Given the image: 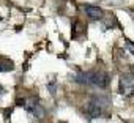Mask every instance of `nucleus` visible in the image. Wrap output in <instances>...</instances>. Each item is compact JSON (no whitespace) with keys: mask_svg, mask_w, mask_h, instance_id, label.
I'll list each match as a JSON object with an SVG mask.
<instances>
[{"mask_svg":"<svg viewBox=\"0 0 134 123\" xmlns=\"http://www.w3.org/2000/svg\"><path fill=\"white\" fill-rule=\"evenodd\" d=\"M74 79L81 84H87V85H93V87H99V88H104L109 85V76L103 71H88Z\"/></svg>","mask_w":134,"mask_h":123,"instance_id":"nucleus-1","label":"nucleus"},{"mask_svg":"<svg viewBox=\"0 0 134 123\" xmlns=\"http://www.w3.org/2000/svg\"><path fill=\"white\" fill-rule=\"evenodd\" d=\"M84 10H85V14H87L92 21L103 19V10H101V8L93 7V5H85V7H84Z\"/></svg>","mask_w":134,"mask_h":123,"instance_id":"nucleus-4","label":"nucleus"},{"mask_svg":"<svg viewBox=\"0 0 134 123\" xmlns=\"http://www.w3.org/2000/svg\"><path fill=\"white\" fill-rule=\"evenodd\" d=\"M120 93L126 98L134 95V74H123L120 77Z\"/></svg>","mask_w":134,"mask_h":123,"instance_id":"nucleus-3","label":"nucleus"},{"mask_svg":"<svg viewBox=\"0 0 134 123\" xmlns=\"http://www.w3.org/2000/svg\"><path fill=\"white\" fill-rule=\"evenodd\" d=\"M10 70H13V65H11V63H0V73L10 71Z\"/></svg>","mask_w":134,"mask_h":123,"instance_id":"nucleus-5","label":"nucleus"},{"mask_svg":"<svg viewBox=\"0 0 134 123\" xmlns=\"http://www.w3.org/2000/svg\"><path fill=\"white\" fill-rule=\"evenodd\" d=\"M60 123H63V121H60Z\"/></svg>","mask_w":134,"mask_h":123,"instance_id":"nucleus-8","label":"nucleus"},{"mask_svg":"<svg viewBox=\"0 0 134 123\" xmlns=\"http://www.w3.org/2000/svg\"><path fill=\"white\" fill-rule=\"evenodd\" d=\"M107 104V99L106 98H93L88 104H87V114L92 117V118H98L103 115L104 112V107Z\"/></svg>","mask_w":134,"mask_h":123,"instance_id":"nucleus-2","label":"nucleus"},{"mask_svg":"<svg viewBox=\"0 0 134 123\" xmlns=\"http://www.w3.org/2000/svg\"><path fill=\"white\" fill-rule=\"evenodd\" d=\"M126 47H128V49H129V51H131V54H132V55H134V44H132V43H131V41H126Z\"/></svg>","mask_w":134,"mask_h":123,"instance_id":"nucleus-6","label":"nucleus"},{"mask_svg":"<svg viewBox=\"0 0 134 123\" xmlns=\"http://www.w3.org/2000/svg\"><path fill=\"white\" fill-rule=\"evenodd\" d=\"M2 93H3V87L0 85V96H2Z\"/></svg>","mask_w":134,"mask_h":123,"instance_id":"nucleus-7","label":"nucleus"}]
</instances>
